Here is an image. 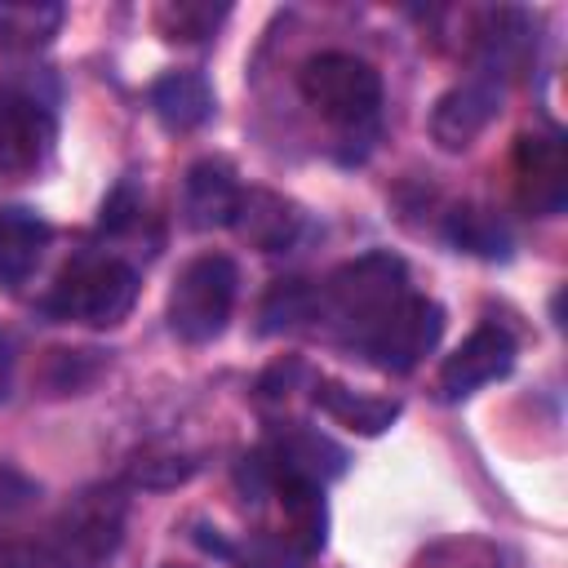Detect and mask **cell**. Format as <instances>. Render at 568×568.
Masks as SVG:
<instances>
[{
  "instance_id": "obj_7",
  "label": "cell",
  "mask_w": 568,
  "mask_h": 568,
  "mask_svg": "<svg viewBox=\"0 0 568 568\" xmlns=\"http://www.w3.org/2000/svg\"><path fill=\"white\" fill-rule=\"evenodd\" d=\"M53 146V111L18 89L0 84V178H22L44 164Z\"/></svg>"
},
{
  "instance_id": "obj_21",
  "label": "cell",
  "mask_w": 568,
  "mask_h": 568,
  "mask_svg": "<svg viewBox=\"0 0 568 568\" xmlns=\"http://www.w3.org/2000/svg\"><path fill=\"white\" fill-rule=\"evenodd\" d=\"M36 493H40V488H36L27 475H18L13 466H0V519L27 510V506L36 501Z\"/></svg>"
},
{
  "instance_id": "obj_15",
  "label": "cell",
  "mask_w": 568,
  "mask_h": 568,
  "mask_svg": "<svg viewBox=\"0 0 568 568\" xmlns=\"http://www.w3.org/2000/svg\"><path fill=\"white\" fill-rule=\"evenodd\" d=\"M311 399L315 408H324L333 422L359 430V435H382L395 417H399V399H382V395H355L351 386L333 382V377H320L311 386Z\"/></svg>"
},
{
  "instance_id": "obj_19",
  "label": "cell",
  "mask_w": 568,
  "mask_h": 568,
  "mask_svg": "<svg viewBox=\"0 0 568 568\" xmlns=\"http://www.w3.org/2000/svg\"><path fill=\"white\" fill-rule=\"evenodd\" d=\"M448 240L466 253H479V257H506L510 253V231L488 209H475V204H462L448 213Z\"/></svg>"
},
{
  "instance_id": "obj_18",
  "label": "cell",
  "mask_w": 568,
  "mask_h": 568,
  "mask_svg": "<svg viewBox=\"0 0 568 568\" xmlns=\"http://www.w3.org/2000/svg\"><path fill=\"white\" fill-rule=\"evenodd\" d=\"M226 4H209V0H164L155 9V31L164 40H182V44H200L209 40L222 22H226Z\"/></svg>"
},
{
  "instance_id": "obj_9",
  "label": "cell",
  "mask_w": 568,
  "mask_h": 568,
  "mask_svg": "<svg viewBox=\"0 0 568 568\" xmlns=\"http://www.w3.org/2000/svg\"><path fill=\"white\" fill-rule=\"evenodd\" d=\"M510 364H515V342H510L501 328L484 324V328H475V333L444 359V368H439V395H444V399H462V395H470V390H479V386L506 377Z\"/></svg>"
},
{
  "instance_id": "obj_3",
  "label": "cell",
  "mask_w": 568,
  "mask_h": 568,
  "mask_svg": "<svg viewBox=\"0 0 568 568\" xmlns=\"http://www.w3.org/2000/svg\"><path fill=\"white\" fill-rule=\"evenodd\" d=\"M138 302V271L120 257H80L75 266H67L53 284V293L44 297V311L58 320H75V324H120Z\"/></svg>"
},
{
  "instance_id": "obj_20",
  "label": "cell",
  "mask_w": 568,
  "mask_h": 568,
  "mask_svg": "<svg viewBox=\"0 0 568 568\" xmlns=\"http://www.w3.org/2000/svg\"><path fill=\"white\" fill-rule=\"evenodd\" d=\"M315 320V288L306 280H280L262 302V333H284Z\"/></svg>"
},
{
  "instance_id": "obj_10",
  "label": "cell",
  "mask_w": 568,
  "mask_h": 568,
  "mask_svg": "<svg viewBox=\"0 0 568 568\" xmlns=\"http://www.w3.org/2000/svg\"><path fill=\"white\" fill-rule=\"evenodd\" d=\"M257 457L266 462L271 475L306 479V484H320V488L346 470V453L333 439H324L320 430H306V426H284Z\"/></svg>"
},
{
  "instance_id": "obj_12",
  "label": "cell",
  "mask_w": 568,
  "mask_h": 568,
  "mask_svg": "<svg viewBox=\"0 0 568 568\" xmlns=\"http://www.w3.org/2000/svg\"><path fill=\"white\" fill-rule=\"evenodd\" d=\"M240 186H235V173L222 164V160H200L186 169V182H182V213L195 231H213V226H231L235 222V209H240Z\"/></svg>"
},
{
  "instance_id": "obj_17",
  "label": "cell",
  "mask_w": 568,
  "mask_h": 568,
  "mask_svg": "<svg viewBox=\"0 0 568 568\" xmlns=\"http://www.w3.org/2000/svg\"><path fill=\"white\" fill-rule=\"evenodd\" d=\"M67 9L53 0H0V49L4 53H40L58 27H62Z\"/></svg>"
},
{
  "instance_id": "obj_5",
  "label": "cell",
  "mask_w": 568,
  "mask_h": 568,
  "mask_svg": "<svg viewBox=\"0 0 568 568\" xmlns=\"http://www.w3.org/2000/svg\"><path fill=\"white\" fill-rule=\"evenodd\" d=\"M297 89L328 124H364L382 106V75L355 53H315L297 71Z\"/></svg>"
},
{
  "instance_id": "obj_6",
  "label": "cell",
  "mask_w": 568,
  "mask_h": 568,
  "mask_svg": "<svg viewBox=\"0 0 568 568\" xmlns=\"http://www.w3.org/2000/svg\"><path fill=\"white\" fill-rule=\"evenodd\" d=\"M439 333H444V311H439V302L417 297V293H404V297L355 342V351H359L368 364L386 368V373H408V368L422 364L426 351H435Z\"/></svg>"
},
{
  "instance_id": "obj_2",
  "label": "cell",
  "mask_w": 568,
  "mask_h": 568,
  "mask_svg": "<svg viewBox=\"0 0 568 568\" xmlns=\"http://www.w3.org/2000/svg\"><path fill=\"white\" fill-rule=\"evenodd\" d=\"M120 532H124V493L106 484L84 488L58 510L31 559L40 568H102L115 555Z\"/></svg>"
},
{
  "instance_id": "obj_8",
  "label": "cell",
  "mask_w": 568,
  "mask_h": 568,
  "mask_svg": "<svg viewBox=\"0 0 568 568\" xmlns=\"http://www.w3.org/2000/svg\"><path fill=\"white\" fill-rule=\"evenodd\" d=\"M515 195L528 213L550 217L568 204V146L555 133H528L515 146Z\"/></svg>"
},
{
  "instance_id": "obj_11",
  "label": "cell",
  "mask_w": 568,
  "mask_h": 568,
  "mask_svg": "<svg viewBox=\"0 0 568 568\" xmlns=\"http://www.w3.org/2000/svg\"><path fill=\"white\" fill-rule=\"evenodd\" d=\"M497 115V89L488 80H466L457 89H448L435 111H430V133L444 151H466L484 129L488 120Z\"/></svg>"
},
{
  "instance_id": "obj_16",
  "label": "cell",
  "mask_w": 568,
  "mask_h": 568,
  "mask_svg": "<svg viewBox=\"0 0 568 568\" xmlns=\"http://www.w3.org/2000/svg\"><path fill=\"white\" fill-rule=\"evenodd\" d=\"M151 111L169 129H195L213 115V89L200 71H169L151 84Z\"/></svg>"
},
{
  "instance_id": "obj_4",
  "label": "cell",
  "mask_w": 568,
  "mask_h": 568,
  "mask_svg": "<svg viewBox=\"0 0 568 568\" xmlns=\"http://www.w3.org/2000/svg\"><path fill=\"white\" fill-rule=\"evenodd\" d=\"M235 288H240V271L231 257L204 253V257L186 262L169 293V328L191 346L213 342L231 320Z\"/></svg>"
},
{
  "instance_id": "obj_22",
  "label": "cell",
  "mask_w": 568,
  "mask_h": 568,
  "mask_svg": "<svg viewBox=\"0 0 568 568\" xmlns=\"http://www.w3.org/2000/svg\"><path fill=\"white\" fill-rule=\"evenodd\" d=\"M9 390H13V342L9 333H0V404L9 399Z\"/></svg>"
},
{
  "instance_id": "obj_13",
  "label": "cell",
  "mask_w": 568,
  "mask_h": 568,
  "mask_svg": "<svg viewBox=\"0 0 568 568\" xmlns=\"http://www.w3.org/2000/svg\"><path fill=\"white\" fill-rule=\"evenodd\" d=\"M49 244V222L36 209L4 204L0 209V288H22Z\"/></svg>"
},
{
  "instance_id": "obj_14",
  "label": "cell",
  "mask_w": 568,
  "mask_h": 568,
  "mask_svg": "<svg viewBox=\"0 0 568 568\" xmlns=\"http://www.w3.org/2000/svg\"><path fill=\"white\" fill-rule=\"evenodd\" d=\"M240 240H248L253 248L262 253H284L293 248V240L302 235V213L297 204H288L284 195L275 191H248L240 195V209H235V222Z\"/></svg>"
},
{
  "instance_id": "obj_1",
  "label": "cell",
  "mask_w": 568,
  "mask_h": 568,
  "mask_svg": "<svg viewBox=\"0 0 568 568\" xmlns=\"http://www.w3.org/2000/svg\"><path fill=\"white\" fill-rule=\"evenodd\" d=\"M408 293V271L395 253H364L337 266L315 288V320L333 324L351 346Z\"/></svg>"
},
{
  "instance_id": "obj_23",
  "label": "cell",
  "mask_w": 568,
  "mask_h": 568,
  "mask_svg": "<svg viewBox=\"0 0 568 568\" xmlns=\"http://www.w3.org/2000/svg\"><path fill=\"white\" fill-rule=\"evenodd\" d=\"M0 568H36V559L27 550H18L13 541H0Z\"/></svg>"
}]
</instances>
